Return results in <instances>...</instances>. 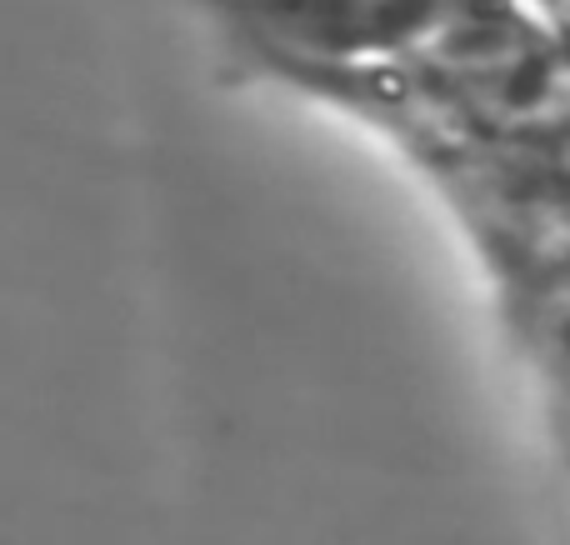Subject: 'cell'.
I'll return each instance as SVG.
<instances>
[{
  "instance_id": "1",
  "label": "cell",
  "mask_w": 570,
  "mask_h": 545,
  "mask_svg": "<svg viewBox=\"0 0 570 545\" xmlns=\"http://www.w3.org/2000/svg\"><path fill=\"white\" fill-rule=\"evenodd\" d=\"M246 76L385 136L415 170L570 106V50L525 0H200Z\"/></svg>"
},
{
  "instance_id": "2",
  "label": "cell",
  "mask_w": 570,
  "mask_h": 545,
  "mask_svg": "<svg viewBox=\"0 0 570 545\" xmlns=\"http://www.w3.org/2000/svg\"><path fill=\"white\" fill-rule=\"evenodd\" d=\"M501 296L515 340L541 376L546 406L570 456V280H541V286L501 290Z\"/></svg>"
}]
</instances>
